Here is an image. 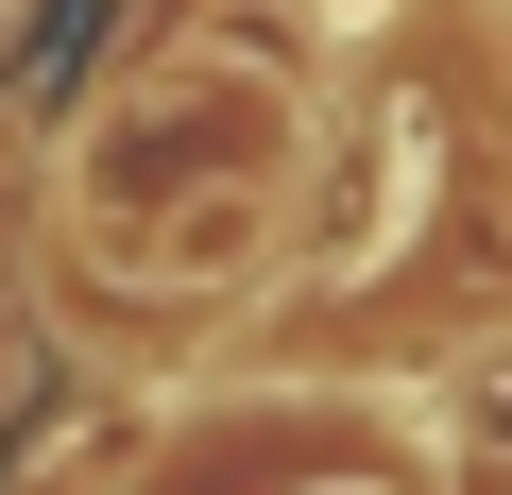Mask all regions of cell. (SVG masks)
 <instances>
[{
    "instance_id": "6da1fadb",
    "label": "cell",
    "mask_w": 512,
    "mask_h": 495,
    "mask_svg": "<svg viewBox=\"0 0 512 495\" xmlns=\"http://www.w3.org/2000/svg\"><path fill=\"white\" fill-rule=\"evenodd\" d=\"M461 427H478V444H512V342H495V359L461 376Z\"/></svg>"
}]
</instances>
